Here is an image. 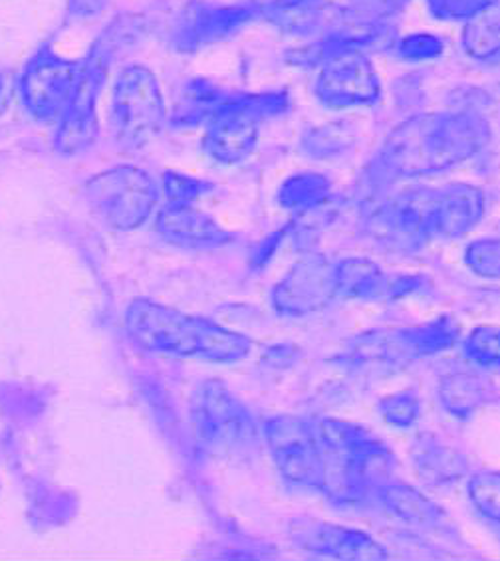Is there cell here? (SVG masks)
<instances>
[{
    "mask_svg": "<svg viewBox=\"0 0 500 561\" xmlns=\"http://www.w3.org/2000/svg\"><path fill=\"white\" fill-rule=\"evenodd\" d=\"M157 232L188 249H215L232 242V234L195 205H167L157 215Z\"/></svg>",
    "mask_w": 500,
    "mask_h": 561,
    "instance_id": "obj_18",
    "label": "cell"
},
{
    "mask_svg": "<svg viewBox=\"0 0 500 561\" xmlns=\"http://www.w3.org/2000/svg\"><path fill=\"white\" fill-rule=\"evenodd\" d=\"M336 291L345 300L379 301L391 300L394 276L382 271L370 259L352 256L336 264Z\"/></svg>",
    "mask_w": 500,
    "mask_h": 561,
    "instance_id": "obj_19",
    "label": "cell"
},
{
    "mask_svg": "<svg viewBox=\"0 0 500 561\" xmlns=\"http://www.w3.org/2000/svg\"><path fill=\"white\" fill-rule=\"evenodd\" d=\"M469 499L487 520L500 526V472H479L470 477Z\"/></svg>",
    "mask_w": 500,
    "mask_h": 561,
    "instance_id": "obj_31",
    "label": "cell"
},
{
    "mask_svg": "<svg viewBox=\"0 0 500 561\" xmlns=\"http://www.w3.org/2000/svg\"><path fill=\"white\" fill-rule=\"evenodd\" d=\"M95 219L114 230H136L149 220L159 201L156 181L139 167L117 165L83 185Z\"/></svg>",
    "mask_w": 500,
    "mask_h": 561,
    "instance_id": "obj_8",
    "label": "cell"
},
{
    "mask_svg": "<svg viewBox=\"0 0 500 561\" xmlns=\"http://www.w3.org/2000/svg\"><path fill=\"white\" fill-rule=\"evenodd\" d=\"M107 0H68V9L73 16L80 19H90L104 11Z\"/></svg>",
    "mask_w": 500,
    "mask_h": 561,
    "instance_id": "obj_36",
    "label": "cell"
},
{
    "mask_svg": "<svg viewBox=\"0 0 500 561\" xmlns=\"http://www.w3.org/2000/svg\"><path fill=\"white\" fill-rule=\"evenodd\" d=\"M465 264L479 278L500 282V239L473 240L465 249Z\"/></svg>",
    "mask_w": 500,
    "mask_h": 561,
    "instance_id": "obj_32",
    "label": "cell"
},
{
    "mask_svg": "<svg viewBox=\"0 0 500 561\" xmlns=\"http://www.w3.org/2000/svg\"><path fill=\"white\" fill-rule=\"evenodd\" d=\"M259 16L288 34H312L332 21V4L328 0H250Z\"/></svg>",
    "mask_w": 500,
    "mask_h": 561,
    "instance_id": "obj_20",
    "label": "cell"
},
{
    "mask_svg": "<svg viewBox=\"0 0 500 561\" xmlns=\"http://www.w3.org/2000/svg\"><path fill=\"white\" fill-rule=\"evenodd\" d=\"M122 32L114 24L104 32V36L98 38L94 48L82 60L80 78L73 88L70 104L60 117V129L56 136V147L63 156L82 153L98 139V98L114 62L117 44L122 42Z\"/></svg>",
    "mask_w": 500,
    "mask_h": 561,
    "instance_id": "obj_7",
    "label": "cell"
},
{
    "mask_svg": "<svg viewBox=\"0 0 500 561\" xmlns=\"http://www.w3.org/2000/svg\"><path fill=\"white\" fill-rule=\"evenodd\" d=\"M166 122V102L154 72L127 66L115 80L112 127L120 146L139 149L156 139Z\"/></svg>",
    "mask_w": 500,
    "mask_h": 561,
    "instance_id": "obj_9",
    "label": "cell"
},
{
    "mask_svg": "<svg viewBox=\"0 0 500 561\" xmlns=\"http://www.w3.org/2000/svg\"><path fill=\"white\" fill-rule=\"evenodd\" d=\"M294 541L303 550L333 560L377 561L389 558L386 548L370 534L332 522H298L294 526Z\"/></svg>",
    "mask_w": 500,
    "mask_h": 561,
    "instance_id": "obj_16",
    "label": "cell"
},
{
    "mask_svg": "<svg viewBox=\"0 0 500 561\" xmlns=\"http://www.w3.org/2000/svg\"><path fill=\"white\" fill-rule=\"evenodd\" d=\"M235 92H227L217 83L208 82L203 78H195L185 83L183 92L179 94L178 104L171 115V122L179 127H193V125L207 124L220 105L227 104Z\"/></svg>",
    "mask_w": 500,
    "mask_h": 561,
    "instance_id": "obj_23",
    "label": "cell"
},
{
    "mask_svg": "<svg viewBox=\"0 0 500 561\" xmlns=\"http://www.w3.org/2000/svg\"><path fill=\"white\" fill-rule=\"evenodd\" d=\"M487 62L492 64L495 68H499L500 70V53L497 54V56H492V58H490V60H487Z\"/></svg>",
    "mask_w": 500,
    "mask_h": 561,
    "instance_id": "obj_38",
    "label": "cell"
},
{
    "mask_svg": "<svg viewBox=\"0 0 500 561\" xmlns=\"http://www.w3.org/2000/svg\"><path fill=\"white\" fill-rule=\"evenodd\" d=\"M332 197V183L322 173L304 171L291 175L279 191V205L292 213L306 215L314 208H320Z\"/></svg>",
    "mask_w": 500,
    "mask_h": 561,
    "instance_id": "obj_25",
    "label": "cell"
},
{
    "mask_svg": "<svg viewBox=\"0 0 500 561\" xmlns=\"http://www.w3.org/2000/svg\"><path fill=\"white\" fill-rule=\"evenodd\" d=\"M213 188L207 181L167 171L163 175V191H166L169 205H195L198 198L205 197L208 191Z\"/></svg>",
    "mask_w": 500,
    "mask_h": 561,
    "instance_id": "obj_33",
    "label": "cell"
},
{
    "mask_svg": "<svg viewBox=\"0 0 500 561\" xmlns=\"http://www.w3.org/2000/svg\"><path fill=\"white\" fill-rule=\"evenodd\" d=\"M125 332L149 354L237 364L249 357L252 340L220 323L179 312L154 300H134L125 310Z\"/></svg>",
    "mask_w": 500,
    "mask_h": 561,
    "instance_id": "obj_2",
    "label": "cell"
},
{
    "mask_svg": "<svg viewBox=\"0 0 500 561\" xmlns=\"http://www.w3.org/2000/svg\"><path fill=\"white\" fill-rule=\"evenodd\" d=\"M428 9L439 21H470L499 0H425Z\"/></svg>",
    "mask_w": 500,
    "mask_h": 561,
    "instance_id": "obj_35",
    "label": "cell"
},
{
    "mask_svg": "<svg viewBox=\"0 0 500 561\" xmlns=\"http://www.w3.org/2000/svg\"><path fill=\"white\" fill-rule=\"evenodd\" d=\"M198 445L215 455H242L257 445L259 426L237 396L219 379L198 385L189 407Z\"/></svg>",
    "mask_w": 500,
    "mask_h": 561,
    "instance_id": "obj_6",
    "label": "cell"
},
{
    "mask_svg": "<svg viewBox=\"0 0 500 561\" xmlns=\"http://www.w3.org/2000/svg\"><path fill=\"white\" fill-rule=\"evenodd\" d=\"M259 16L252 4H211L193 0L171 28V42L181 53H195L211 44L227 41Z\"/></svg>",
    "mask_w": 500,
    "mask_h": 561,
    "instance_id": "obj_15",
    "label": "cell"
},
{
    "mask_svg": "<svg viewBox=\"0 0 500 561\" xmlns=\"http://www.w3.org/2000/svg\"><path fill=\"white\" fill-rule=\"evenodd\" d=\"M461 325L451 316L406 328L360 333L345 350V362L360 371H394L457 345Z\"/></svg>",
    "mask_w": 500,
    "mask_h": 561,
    "instance_id": "obj_4",
    "label": "cell"
},
{
    "mask_svg": "<svg viewBox=\"0 0 500 561\" xmlns=\"http://www.w3.org/2000/svg\"><path fill=\"white\" fill-rule=\"evenodd\" d=\"M445 50L443 41L429 34V32H416L409 34L404 41L397 44V54L407 60V62H425V60H435Z\"/></svg>",
    "mask_w": 500,
    "mask_h": 561,
    "instance_id": "obj_34",
    "label": "cell"
},
{
    "mask_svg": "<svg viewBox=\"0 0 500 561\" xmlns=\"http://www.w3.org/2000/svg\"><path fill=\"white\" fill-rule=\"evenodd\" d=\"M489 141V122L475 112L416 115L387 136L377 165L394 179L425 178L469 161Z\"/></svg>",
    "mask_w": 500,
    "mask_h": 561,
    "instance_id": "obj_1",
    "label": "cell"
},
{
    "mask_svg": "<svg viewBox=\"0 0 500 561\" xmlns=\"http://www.w3.org/2000/svg\"><path fill=\"white\" fill-rule=\"evenodd\" d=\"M11 100V82L7 78V73L0 72V114L7 110Z\"/></svg>",
    "mask_w": 500,
    "mask_h": 561,
    "instance_id": "obj_37",
    "label": "cell"
},
{
    "mask_svg": "<svg viewBox=\"0 0 500 561\" xmlns=\"http://www.w3.org/2000/svg\"><path fill=\"white\" fill-rule=\"evenodd\" d=\"M429 207L431 188H409L375 208L365 229L382 249L411 254L433 240Z\"/></svg>",
    "mask_w": 500,
    "mask_h": 561,
    "instance_id": "obj_11",
    "label": "cell"
},
{
    "mask_svg": "<svg viewBox=\"0 0 500 561\" xmlns=\"http://www.w3.org/2000/svg\"><path fill=\"white\" fill-rule=\"evenodd\" d=\"M80 70L82 62L64 60L50 48H42L21 78L22 102L32 117L38 122H60L70 104Z\"/></svg>",
    "mask_w": 500,
    "mask_h": 561,
    "instance_id": "obj_12",
    "label": "cell"
},
{
    "mask_svg": "<svg viewBox=\"0 0 500 561\" xmlns=\"http://www.w3.org/2000/svg\"><path fill=\"white\" fill-rule=\"evenodd\" d=\"M377 411L387 425L411 428L421 416V399L413 389L397 391L377 403Z\"/></svg>",
    "mask_w": 500,
    "mask_h": 561,
    "instance_id": "obj_30",
    "label": "cell"
},
{
    "mask_svg": "<svg viewBox=\"0 0 500 561\" xmlns=\"http://www.w3.org/2000/svg\"><path fill=\"white\" fill-rule=\"evenodd\" d=\"M489 401V387L479 375L455 371L439 381V403L448 415L467 419Z\"/></svg>",
    "mask_w": 500,
    "mask_h": 561,
    "instance_id": "obj_24",
    "label": "cell"
},
{
    "mask_svg": "<svg viewBox=\"0 0 500 561\" xmlns=\"http://www.w3.org/2000/svg\"><path fill=\"white\" fill-rule=\"evenodd\" d=\"M463 354L470 364L485 369H500V325H477L463 340Z\"/></svg>",
    "mask_w": 500,
    "mask_h": 561,
    "instance_id": "obj_28",
    "label": "cell"
},
{
    "mask_svg": "<svg viewBox=\"0 0 500 561\" xmlns=\"http://www.w3.org/2000/svg\"><path fill=\"white\" fill-rule=\"evenodd\" d=\"M314 92L326 107L332 110L365 107L379 100L382 83L374 64L362 50H348L336 54L320 66Z\"/></svg>",
    "mask_w": 500,
    "mask_h": 561,
    "instance_id": "obj_13",
    "label": "cell"
},
{
    "mask_svg": "<svg viewBox=\"0 0 500 561\" xmlns=\"http://www.w3.org/2000/svg\"><path fill=\"white\" fill-rule=\"evenodd\" d=\"M288 105L286 92L232 95L207 122L205 153L225 165L240 163L254 151L262 122L284 114Z\"/></svg>",
    "mask_w": 500,
    "mask_h": 561,
    "instance_id": "obj_5",
    "label": "cell"
},
{
    "mask_svg": "<svg viewBox=\"0 0 500 561\" xmlns=\"http://www.w3.org/2000/svg\"><path fill=\"white\" fill-rule=\"evenodd\" d=\"M350 146H354V131L344 122L320 125L316 129H310L303 139L304 153H308L314 159L340 156Z\"/></svg>",
    "mask_w": 500,
    "mask_h": 561,
    "instance_id": "obj_27",
    "label": "cell"
},
{
    "mask_svg": "<svg viewBox=\"0 0 500 561\" xmlns=\"http://www.w3.org/2000/svg\"><path fill=\"white\" fill-rule=\"evenodd\" d=\"M333 268L336 264L322 254L304 256L274 284L272 308L288 318H306L328 308L338 296Z\"/></svg>",
    "mask_w": 500,
    "mask_h": 561,
    "instance_id": "obj_14",
    "label": "cell"
},
{
    "mask_svg": "<svg viewBox=\"0 0 500 561\" xmlns=\"http://www.w3.org/2000/svg\"><path fill=\"white\" fill-rule=\"evenodd\" d=\"M411 460L417 474L431 486H445L467 474V460L457 448L445 445L431 433H421L413 440Z\"/></svg>",
    "mask_w": 500,
    "mask_h": 561,
    "instance_id": "obj_21",
    "label": "cell"
},
{
    "mask_svg": "<svg viewBox=\"0 0 500 561\" xmlns=\"http://www.w3.org/2000/svg\"><path fill=\"white\" fill-rule=\"evenodd\" d=\"M264 438L282 479L298 489L322 490V445L318 431L306 419L272 416L264 423Z\"/></svg>",
    "mask_w": 500,
    "mask_h": 561,
    "instance_id": "obj_10",
    "label": "cell"
},
{
    "mask_svg": "<svg viewBox=\"0 0 500 561\" xmlns=\"http://www.w3.org/2000/svg\"><path fill=\"white\" fill-rule=\"evenodd\" d=\"M411 0H345L342 19L360 26H384Z\"/></svg>",
    "mask_w": 500,
    "mask_h": 561,
    "instance_id": "obj_29",
    "label": "cell"
},
{
    "mask_svg": "<svg viewBox=\"0 0 500 561\" xmlns=\"http://www.w3.org/2000/svg\"><path fill=\"white\" fill-rule=\"evenodd\" d=\"M323 453L322 492L333 504H355L389 480L394 453L370 428L340 419L316 426Z\"/></svg>",
    "mask_w": 500,
    "mask_h": 561,
    "instance_id": "obj_3",
    "label": "cell"
},
{
    "mask_svg": "<svg viewBox=\"0 0 500 561\" xmlns=\"http://www.w3.org/2000/svg\"><path fill=\"white\" fill-rule=\"evenodd\" d=\"M485 217V193L469 183L431 188L429 227L431 237L455 240L467 237Z\"/></svg>",
    "mask_w": 500,
    "mask_h": 561,
    "instance_id": "obj_17",
    "label": "cell"
},
{
    "mask_svg": "<svg viewBox=\"0 0 500 561\" xmlns=\"http://www.w3.org/2000/svg\"><path fill=\"white\" fill-rule=\"evenodd\" d=\"M375 492L382 500V504L396 518L406 522V524H411L416 528L435 530L447 520V514L441 510L439 504L428 499L425 494H421L419 490L411 489L406 482L386 480L384 484H379V489Z\"/></svg>",
    "mask_w": 500,
    "mask_h": 561,
    "instance_id": "obj_22",
    "label": "cell"
},
{
    "mask_svg": "<svg viewBox=\"0 0 500 561\" xmlns=\"http://www.w3.org/2000/svg\"><path fill=\"white\" fill-rule=\"evenodd\" d=\"M461 42L475 60H490L500 53V0L467 21Z\"/></svg>",
    "mask_w": 500,
    "mask_h": 561,
    "instance_id": "obj_26",
    "label": "cell"
}]
</instances>
